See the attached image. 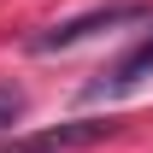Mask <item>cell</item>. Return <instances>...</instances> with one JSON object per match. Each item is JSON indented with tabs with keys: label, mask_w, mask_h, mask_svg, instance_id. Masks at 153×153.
Wrapping results in <instances>:
<instances>
[{
	"label": "cell",
	"mask_w": 153,
	"mask_h": 153,
	"mask_svg": "<svg viewBox=\"0 0 153 153\" xmlns=\"http://www.w3.org/2000/svg\"><path fill=\"white\" fill-rule=\"evenodd\" d=\"M141 18H153V6H100V12H76V18H65V24H53V30H41L30 47L36 53H59V47H76V41H88V36H100V30H118V24H141Z\"/></svg>",
	"instance_id": "obj_1"
},
{
	"label": "cell",
	"mask_w": 153,
	"mask_h": 153,
	"mask_svg": "<svg viewBox=\"0 0 153 153\" xmlns=\"http://www.w3.org/2000/svg\"><path fill=\"white\" fill-rule=\"evenodd\" d=\"M141 76H153V36H147V41H135V47L118 59L112 71H100L94 82L82 88V100H118V94H130Z\"/></svg>",
	"instance_id": "obj_2"
},
{
	"label": "cell",
	"mask_w": 153,
	"mask_h": 153,
	"mask_svg": "<svg viewBox=\"0 0 153 153\" xmlns=\"http://www.w3.org/2000/svg\"><path fill=\"white\" fill-rule=\"evenodd\" d=\"M118 124L106 118V124H71V130H47V135H30V141H12V147H0V153H65V147H88V141H106Z\"/></svg>",
	"instance_id": "obj_3"
},
{
	"label": "cell",
	"mask_w": 153,
	"mask_h": 153,
	"mask_svg": "<svg viewBox=\"0 0 153 153\" xmlns=\"http://www.w3.org/2000/svg\"><path fill=\"white\" fill-rule=\"evenodd\" d=\"M24 118V88H12V82H0V130H12Z\"/></svg>",
	"instance_id": "obj_4"
}]
</instances>
